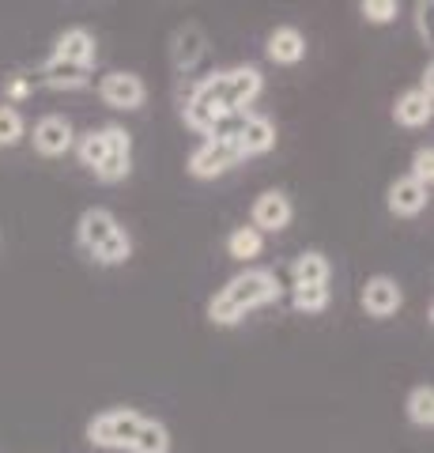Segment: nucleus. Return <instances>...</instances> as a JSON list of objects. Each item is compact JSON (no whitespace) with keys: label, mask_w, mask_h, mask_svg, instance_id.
Returning <instances> with one entry per match:
<instances>
[{"label":"nucleus","mask_w":434,"mask_h":453,"mask_svg":"<svg viewBox=\"0 0 434 453\" xmlns=\"http://www.w3.org/2000/svg\"><path fill=\"white\" fill-rule=\"evenodd\" d=\"M276 299H279V280L269 268H246L242 276H234L212 299L208 318H212V325H234V321H242L249 310L269 306Z\"/></svg>","instance_id":"1"},{"label":"nucleus","mask_w":434,"mask_h":453,"mask_svg":"<svg viewBox=\"0 0 434 453\" xmlns=\"http://www.w3.org/2000/svg\"><path fill=\"white\" fill-rule=\"evenodd\" d=\"M140 423H144V416H136L133 408H110V412L95 416L88 423V438L91 446H106V449H129L133 438L140 431Z\"/></svg>","instance_id":"2"},{"label":"nucleus","mask_w":434,"mask_h":453,"mask_svg":"<svg viewBox=\"0 0 434 453\" xmlns=\"http://www.w3.org/2000/svg\"><path fill=\"white\" fill-rule=\"evenodd\" d=\"M242 163V151H238L234 140H208L204 148L193 151L189 159V174L193 178H219L227 174L231 166Z\"/></svg>","instance_id":"3"},{"label":"nucleus","mask_w":434,"mask_h":453,"mask_svg":"<svg viewBox=\"0 0 434 453\" xmlns=\"http://www.w3.org/2000/svg\"><path fill=\"white\" fill-rule=\"evenodd\" d=\"M99 133H103L106 155H103L99 170H95V178H99V181H121V178H129V151H133L129 133H125L121 125H106V129H99Z\"/></svg>","instance_id":"4"},{"label":"nucleus","mask_w":434,"mask_h":453,"mask_svg":"<svg viewBox=\"0 0 434 453\" xmlns=\"http://www.w3.org/2000/svg\"><path fill=\"white\" fill-rule=\"evenodd\" d=\"M99 95H103L106 106L140 110V106H144V98H148V88H144V80H140L136 73H110L99 83Z\"/></svg>","instance_id":"5"},{"label":"nucleus","mask_w":434,"mask_h":453,"mask_svg":"<svg viewBox=\"0 0 434 453\" xmlns=\"http://www.w3.org/2000/svg\"><path fill=\"white\" fill-rule=\"evenodd\" d=\"M400 303H404V295L393 276H370L367 288H362V310L370 318H393Z\"/></svg>","instance_id":"6"},{"label":"nucleus","mask_w":434,"mask_h":453,"mask_svg":"<svg viewBox=\"0 0 434 453\" xmlns=\"http://www.w3.org/2000/svg\"><path fill=\"white\" fill-rule=\"evenodd\" d=\"M118 234V219H114V211H106V208H88L80 216V226H76V238H80V246L91 253H99L110 238Z\"/></svg>","instance_id":"7"},{"label":"nucleus","mask_w":434,"mask_h":453,"mask_svg":"<svg viewBox=\"0 0 434 453\" xmlns=\"http://www.w3.org/2000/svg\"><path fill=\"white\" fill-rule=\"evenodd\" d=\"M76 144V133H72V121L61 118V113H49V118H42L34 125V148L42 155H65L68 148Z\"/></svg>","instance_id":"8"},{"label":"nucleus","mask_w":434,"mask_h":453,"mask_svg":"<svg viewBox=\"0 0 434 453\" xmlns=\"http://www.w3.org/2000/svg\"><path fill=\"white\" fill-rule=\"evenodd\" d=\"M291 201L279 189H269V193H261L257 201H254V231H284V226L291 223Z\"/></svg>","instance_id":"9"},{"label":"nucleus","mask_w":434,"mask_h":453,"mask_svg":"<svg viewBox=\"0 0 434 453\" xmlns=\"http://www.w3.org/2000/svg\"><path fill=\"white\" fill-rule=\"evenodd\" d=\"M223 80H227V110H234V113H242V106L254 103L261 95V83H264L254 65L231 68V73H223Z\"/></svg>","instance_id":"10"},{"label":"nucleus","mask_w":434,"mask_h":453,"mask_svg":"<svg viewBox=\"0 0 434 453\" xmlns=\"http://www.w3.org/2000/svg\"><path fill=\"white\" fill-rule=\"evenodd\" d=\"M234 144H238V151H242V159L246 155H264L276 144V125L269 118H257V113L254 118L246 113V121H242V129H238Z\"/></svg>","instance_id":"11"},{"label":"nucleus","mask_w":434,"mask_h":453,"mask_svg":"<svg viewBox=\"0 0 434 453\" xmlns=\"http://www.w3.org/2000/svg\"><path fill=\"white\" fill-rule=\"evenodd\" d=\"M57 61H72V65H95V35L88 27H72L57 38V50H53Z\"/></svg>","instance_id":"12"},{"label":"nucleus","mask_w":434,"mask_h":453,"mask_svg":"<svg viewBox=\"0 0 434 453\" xmlns=\"http://www.w3.org/2000/svg\"><path fill=\"white\" fill-rule=\"evenodd\" d=\"M42 80H46L49 88H57V91H76V88H88V83H91V68L49 57V61L42 65Z\"/></svg>","instance_id":"13"},{"label":"nucleus","mask_w":434,"mask_h":453,"mask_svg":"<svg viewBox=\"0 0 434 453\" xmlns=\"http://www.w3.org/2000/svg\"><path fill=\"white\" fill-rule=\"evenodd\" d=\"M269 57L276 65H299L306 57V38L299 27H276L269 35Z\"/></svg>","instance_id":"14"},{"label":"nucleus","mask_w":434,"mask_h":453,"mask_svg":"<svg viewBox=\"0 0 434 453\" xmlns=\"http://www.w3.org/2000/svg\"><path fill=\"white\" fill-rule=\"evenodd\" d=\"M427 208V189L415 186L412 178H397L389 186V211L393 216H419Z\"/></svg>","instance_id":"15"},{"label":"nucleus","mask_w":434,"mask_h":453,"mask_svg":"<svg viewBox=\"0 0 434 453\" xmlns=\"http://www.w3.org/2000/svg\"><path fill=\"white\" fill-rule=\"evenodd\" d=\"M430 113H434V103H430V98H423L419 91H404V95L397 98V106H393L397 125H408V129H419V125H427Z\"/></svg>","instance_id":"16"},{"label":"nucleus","mask_w":434,"mask_h":453,"mask_svg":"<svg viewBox=\"0 0 434 453\" xmlns=\"http://www.w3.org/2000/svg\"><path fill=\"white\" fill-rule=\"evenodd\" d=\"M291 276H295V288H325L329 283V261L325 253H302V257L295 261V268H291Z\"/></svg>","instance_id":"17"},{"label":"nucleus","mask_w":434,"mask_h":453,"mask_svg":"<svg viewBox=\"0 0 434 453\" xmlns=\"http://www.w3.org/2000/svg\"><path fill=\"white\" fill-rule=\"evenodd\" d=\"M204 53V31L197 23H189L186 31H178V46H174V65L178 68H193L197 57Z\"/></svg>","instance_id":"18"},{"label":"nucleus","mask_w":434,"mask_h":453,"mask_svg":"<svg viewBox=\"0 0 434 453\" xmlns=\"http://www.w3.org/2000/svg\"><path fill=\"white\" fill-rule=\"evenodd\" d=\"M129 449H133V453H166V449H171V434H166L163 423L144 419V423H140V431H136V438H133V446H129Z\"/></svg>","instance_id":"19"},{"label":"nucleus","mask_w":434,"mask_h":453,"mask_svg":"<svg viewBox=\"0 0 434 453\" xmlns=\"http://www.w3.org/2000/svg\"><path fill=\"white\" fill-rule=\"evenodd\" d=\"M261 250H264V234L254 231V226H238L227 238V253L234 261H254V257H261Z\"/></svg>","instance_id":"20"},{"label":"nucleus","mask_w":434,"mask_h":453,"mask_svg":"<svg viewBox=\"0 0 434 453\" xmlns=\"http://www.w3.org/2000/svg\"><path fill=\"white\" fill-rule=\"evenodd\" d=\"M408 419L415 427H430L434 423V389L430 386H415L408 393Z\"/></svg>","instance_id":"21"},{"label":"nucleus","mask_w":434,"mask_h":453,"mask_svg":"<svg viewBox=\"0 0 434 453\" xmlns=\"http://www.w3.org/2000/svg\"><path fill=\"white\" fill-rule=\"evenodd\" d=\"M23 140V118L19 110L0 106V148H16Z\"/></svg>","instance_id":"22"},{"label":"nucleus","mask_w":434,"mask_h":453,"mask_svg":"<svg viewBox=\"0 0 434 453\" xmlns=\"http://www.w3.org/2000/svg\"><path fill=\"white\" fill-rule=\"evenodd\" d=\"M129 250H133L129 234H125L121 226H118V234L110 238V242H106L99 253H95V261H103V265H125V261H129Z\"/></svg>","instance_id":"23"},{"label":"nucleus","mask_w":434,"mask_h":453,"mask_svg":"<svg viewBox=\"0 0 434 453\" xmlns=\"http://www.w3.org/2000/svg\"><path fill=\"white\" fill-rule=\"evenodd\" d=\"M76 151H80V163H83V166L99 170V163H103V155H106V144H103V133H83V136H80V144H76Z\"/></svg>","instance_id":"24"},{"label":"nucleus","mask_w":434,"mask_h":453,"mask_svg":"<svg viewBox=\"0 0 434 453\" xmlns=\"http://www.w3.org/2000/svg\"><path fill=\"white\" fill-rule=\"evenodd\" d=\"M329 306V288H295V310L302 314H321Z\"/></svg>","instance_id":"25"},{"label":"nucleus","mask_w":434,"mask_h":453,"mask_svg":"<svg viewBox=\"0 0 434 453\" xmlns=\"http://www.w3.org/2000/svg\"><path fill=\"white\" fill-rule=\"evenodd\" d=\"M408 178L415 181V186H423L430 193V181H434V151L430 148H419L412 155V174Z\"/></svg>","instance_id":"26"},{"label":"nucleus","mask_w":434,"mask_h":453,"mask_svg":"<svg viewBox=\"0 0 434 453\" xmlns=\"http://www.w3.org/2000/svg\"><path fill=\"white\" fill-rule=\"evenodd\" d=\"M397 0H362V16L367 23H393L397 19Z\"/></svg>","instance_id":"27"},{"label":"nucleus","mask_w":434,"mask_h":453,"mask_svg":"<svg viewBox=\"0 0 434 453\" xmlns=\"http://www.w3.org/2000/svg\"><path fill=\"white\" fill-rule=\"evenodd\" d=\"M430 4H415V27H419V35H423L430 42Z\"/></svg>","instance_id":"28"},{"label":"nucleus","mask_w":434,"mask_h":453,"mask_svg":"<svg viewBox=\"0 0 434 453\" xmlns=\"http://www.w3.org/2000/svg\"><path fill=\"white\" fill-rule=\"evenodd\" d=\"M419 95H423V98H430V103H434V73H430V68H427V73H423V83H419V88H415Z\"/></svg>","instance_id":"29"},{"label":"nucleus","mask_w":434,"mask_h":453,"mask_svg":"<svg viewBox=\"0 0 434 453\" xmlns=\"http://www.w3.org/2000/svg\"><path fill=\"white\" fill-rule=\"evenodd\" d=\"M27 91H31V83H27V80H11V83H8V95H11V98H23Z\"/></svg>","instance_id":"30"}]
</instances>
